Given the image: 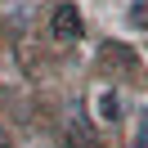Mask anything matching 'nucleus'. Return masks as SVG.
<instances>
[{"instance_id":"nucleus-1","label":"nucleus","mask_w":148,"mask_h":148,"mask_svg":"<svg viewBox=\"0 0 148 148\" xmlns=\"http://www.w3.org/2000/svg\"><path fill=\"white\" fill-rule=\"evenodd\" d=\"M54 36L58 40H76L81 36V14H76L72 5H63V9L54 14Z\"/></svg>"},{"instance_id":"nucleus-2","label":"nucleus","mask_w":148,"mask_h":148,"mask_svg":"<svg viewBox=\"0 0 148 148\" xmlns=\"http://www.w3.org/2000/svg\"><path fill=\"white\" fill-rule=\"evenodd\" d=\"M94 112H99V121H117L121 117V94L112 90V85H103V90L94 94Z\"/></svg>"},{"instance_id":"nucleus-3","label":"nucleus","mask_w":148,"mask_h":148,"mask_svg":"<svg viewBox=\"0 0 148 148\" xmlns=\"http://www.w3.org/2000/svg\"><path fill=\"white\" fill-rule=\"evenodd\" d=\"M130 148H148V103L135 108V130H130Z\"/></svg>"},{"instance_id":"nucleus-4","label":"nucleus","mask_w":148,"mask_h":148,"mask_svg":"<svg viewBox=\"0 0 148 148\" xmlns=\"http://www.w3.org/2000/svg\"><path fill=\"white\" fill-rule=\"evenodd\" d=\"M126 27H130V32H148V0H130V9H126Z\"/></svg>"}]
</instances>
